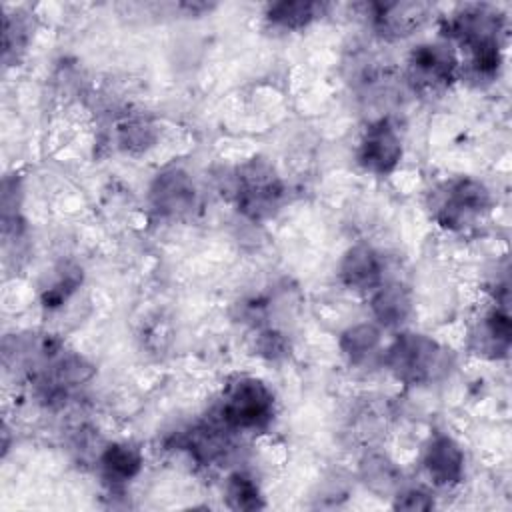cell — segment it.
Here are the masks:
<instances>
[{
  "instance_id": "cell-1",
  "label": "cell",
  "mask_w": 512,
  "mask_h": 512,
  "mask_svg": "<svg viewBox=\"0 0 512 512\" xmlns=\"http://www.w3.org/2000/svg\"><path fill=\"white\" fill-rule=\"evenodd\" d=\"M504 14L490 4L460 6L446 22V34L470 56L476 78H492L502 64Z\"/></svg>"
},
{
  "instance_id": "cell-2",
  "label": "cell",
  "mask_w": 512,
  "mask_h": 512,
  "mask_svg": "<svg viewBox=\"0 0 512 512\" xmlns=\"http://www.w3.org/2000/svg\"><path fill=\"white\" fill-rule=\"evenodd\" d=\"M448 352L450 350L430 336L402 332L384 352V366L404 384H428L448 374L452 366V356Z\"/></svg>"
},
{
  "instance_id": "cell-3",
  "label": "cell",
  "mask_w": 512,
  "mask_h": 512,
  "mask_svg": "<svg viewBox=\"0 0 512 512\" xmlns=\"http://www.w3.org/2000/svg\"><path fill=\"white\" fill-rule=\"evenodd\" d=\"M284 186L274 166L262 158L242 164L234 176V198L238 210L250 220L270 218L282 202Z\"/></svg>"
},
{
  "instance_id": "cell-4",
  "label": "cell",
  "mask_w": 512,
  "mask_h": 512,
  "mask_svg": "<svg viewBox=\"0 0 512 512\" xmlns=\"http://www.w3.org/2000/svg\"><path fill=\"white\" fill-rule=\"evenodd\" d=\"M274 418V394L258 378H238L226 392L220 420L230 430L258 432L268 428Z\"/></svg>"
},
{
  "instance_id": "cell-5",
  "label": "cell",
  "mask_w": 512,
  "mask_h": 512,
  "mask_svg": "<svg viewBox=\"0 0 512 512\" xmlns=\"http://www.w3.org/2000/svg\"><path fill=\"white\" fill-rule=\"evenodd\" d=\"M490 206V190L480 180L456 178L442 186L434 202V220L446 230H464L482 220Z\"/></svg>"
},
{
  "instance_id": "cell-6",
  "label": "cell",
  "mask_w": 512,
  "mask_h": 512,
  "mask_svg": "<svg viewBox=\"0 0 512 512\" xmlns=\"http://www.w3.org/2000/svg\"><path fill=\"white\" fill-rule=\"evenodd\" d=\"M456 72L458 58L446 42L420 44L408 56V80L414 90L424 94H438L448 88Z\"/></svg>"
},
{
  "instance_id": "cell-7",
  "label": "cell",
  "mask_w": 512,
  "mask_h": 512,
  "mask_svg": "<svg viewBox=\"0 0 512 512\" xmlns=\"http://www.w3.org/2000/svg\"><path fill=\"white\" fill-rule=\"evenodd\" d=\"M150 206L164 218H182L196 208L198 192L192 176L176 166L158 172L148 190Z\"/></svg>"
},
{
  "instance_id": "cell-8",
  "label": "cell",
  "mask_w": 512,
  "mask_h": 512,
  "mask_svg": "<svg viewBox=\"0 0 512 512\" xmlns=\"http://www.w3.org/2000/svg\"><path fill=\"white\" fill-rule=\"evenodd\" d=\"M402 158V140L388 118L372 122L358 144V164L372 174H390Z\"/></svg>"
},
{
  "instance_id": "cell-9",
  "label": "cell",
  "mask_w": 512,
  "mask_h": 512,
  "mask_svg": "<svg viewBox=\"0 0 512 512\" xmlns=\"http://www.w3.org/2000/svg\"><path fill=\"white\" fill-rule=\"evenodd\" d=\"M374 30L388 38L398 40L414 34L430 16L426 2H374L368 6Z\"/></svg>"
},
{
  "instance_id": "cell-10",
  "label": "cell",
  "mask_w": 512,
  "mask_h": 512,
  "mask_svg": "<svg viewBox=\"0 0 512 512\" xmlns=\"http://www.w3.org/2000/svg\"><path fill=\"white\" fill-rule=\"evenodd\" d=\"M342 284L356 292H372L384 282V262L368 244L350 246L338 266Z\"/></svg>"
},
{
  "instance_id": "cell-11",
  "label": "cell",
  "mask_w": 512,
  "mask_h": 512,
  "mask_svg": "<svg viewBox=\"0 0 512 512\" xmlns=\"http://www.w3.org/2000/svg\"><path fill=\"white\" fill-rule=\"evenodd\" d=\"M422 462L436 486H454L464 476V452L448 434H436L428 442Z\"/></svg>"
},
{
  "instance_id": "cell-12",
  "label": "cell",
  "mask_w": 512,
  "mask_h": 512,
  "mask_svg": "<svg viewBox=\"0 0 512 512\" xmlns=\"http://www.w3.org/2000/svg\"><path fill=\"white\" fill-rule=\"evenodd\" d=\"M230 432L234 430H230L222 420L202 422L184 434L182 444L198 464L210 466L226 458L230 448Z\"/></svg>"
},
{
  "instance_id": "cell-13",
  "label": "cell",
  "mask_w": 512,
  "mask_h": 512,
  "mask_svg": "<svg viewBox=\"0 0 512 512\" xmlns=\"http://www.w3.org/2000/svg\"><path fill=\"white\" fill-rule=\"evenodd\" d=\"M370 308L380 326L396 328L404 324L412 312V294L400 282H382L376 290H372Z\"/></svg>"
},
{
  "instance_id": "cell-14",
  "label": "cell",
  "mask_w": 512,
  "mask_h": 512,
  "mask_svg": "<svg viewBox=\"0 0 512 512\" xmlns=\"http://www.w3.org/2000/svg\"><path fill=\"white\" fill-rule=\"evenodd\" d=\"M472 340L476 344L478 354H486L490 358H504L508 354L512 328H510V316H508L506 304L496 306L482 318Z\"/></svg>"
},
{
  "instance_id": "cell-15",
  "label": "cell",
  "mask_w": 512,
  "mask_h": 512,
  "mask_svg": "<svg viewBox=\"0 0 512 512\" xmlns=\"http://www.w3.org/2000/svg\"><path fill=\"white\" fill-rule=\"evenodd\" d=\"M98 464L102 478L108 484L122 486L138 476L142 468V454L128 442H114L102 450Z\"/></svg>"
},
{
  "instance_id": "cell-16",
  "label": "cell",
  "mask_w": 512,
  "mask_h": 512,
  "mask_svg": "<svg viewBox=\"0 0 512 512\" xmlns=\"http://www.w3.org/2000/svg\"><path fill=\"white\" fill-rule=\"evenodd\" d=\"M380 328L370 324V322H360V324H354L350 328H346L342 334H340V350L342 354L346 356V360L354 366H360V364H366L378 350L380 346Z\"/></svg>"
},
{
  "instance_id": "cell-17",
  "label": "cell",
  "mask_w": 512,
  "mask_h": 512,
  "mask_svg": "<svg viewBox=\"0 0 512 512\" xmlns=\"http://www.w3.org/2000/svg\"><path fill=\"white\" fill-rule=\"evenodd\" d=\"M324 10V4L304 2V0H284L270 4L266 8V20L274 28L282 30H300L314 22Z\"/></svg>"
},
{
  "instance_id": "cell-18",
  "label": "cell",
  "mask_w": 512,
  "mask_h": 512,
  "mask_svg": "<svg viewBox=\"0 0 512 512\" xmlns=\"http://www.w3.org/2000/svg\"><path fill=\"white\" fill-rule=\"evenodd\" d=\"M156 138H158L156 126L144 116H126L116 126L118 146L132 154L146 152L150 146H154Z\"/></svg>"
},
{
  "instance_id": "cell-19",
  "label": "cell",
  "mask_w": 512,
  "mask_h": 512,
  "mask_svg": "<svg viewBox=\"0 0 512 512\" xmlns=\"http://www.w3.org/2000/svg\"><path fill=\"white\" fill-rule=\"evenodd\" d=\"M226 500L234 510H258L264 508V498L252 476L234 472L226 482Z\"/></svg>"
},
{
  "instance_id": "cell-20",
  "label": "cell",
  "mask_w": 512,
  "mask_h": 512,
  "mask_svg": "<svg viewBox=\"0 0 512 512\" xmlns=\"http://www.w3.org/2000/svg\"><path fill=\"white\" fill-rule=\"evenodd\" d=\"M362 478L374 492L386 494L398 486L400 472L386 456L370 454L362 460Z\"/></svg>"
},
{
  "instance_id": "cell-21",
  "label": "cell",
  "mask_w": 512,
  "mask_h": 512,
  "mask_svg": "<svg viewBox=\"0 0 512 512\" xmlns=\"http://www.w3.org/2000/svg\"><path fill=\"white\" fill-rule=\"evenodd\" d=\"M82 274L78 268H64L60 276L42 292V304L46 308H58L62 306L70 294L80 286Z\"/></svg>"
},
{
  "instance_id": "cell-22",
  "label": "cell",
  "mask_w": 512,
  "mask_h": 512,
  "mask_svg": "<svg viewBox=\"0 0 512 512\" xmlns=\"http://www.w3.org/2000/svg\"><path fill=\"white\" fill-rule=\"evenodd\" d=\"M30 26L22 14H6L4 16V60L10 62V56H18L28 44Z\"/></svg>"
},
{
  "instance_id": "cell-23",
  "label": "cell",
  "mask_w": 512,
  "mask_h": 512,
  "mask_svg": "<svg viewBox=\"0 0 512 512\" xmlns=\"http://www.w3.org/2000/svg\"><path fill=\"white\" fill-rule=\"evenodd\" d=\"M256 352L268 360H278V358L286 356L288 340L284 338V334H280L272 328L262 330L256 338Z\"/></svg>"
},
{
  "instance_id": "cell-24",
  "label": "cell",
  "mask_w": 512,
  "mask_h": 512,
  "mask_svg": "<svg viewBox=\"0 0 512 512\" xmlns=\"http://www.w3.org/2000/svg\"><path fill=\"white\" fill-rule=\"evenodd\" d=\"M392 508L396 510H432L434 508V498L422 488H408L404 492H398L394 496Z\"/></svg>"
}]
</instances>
